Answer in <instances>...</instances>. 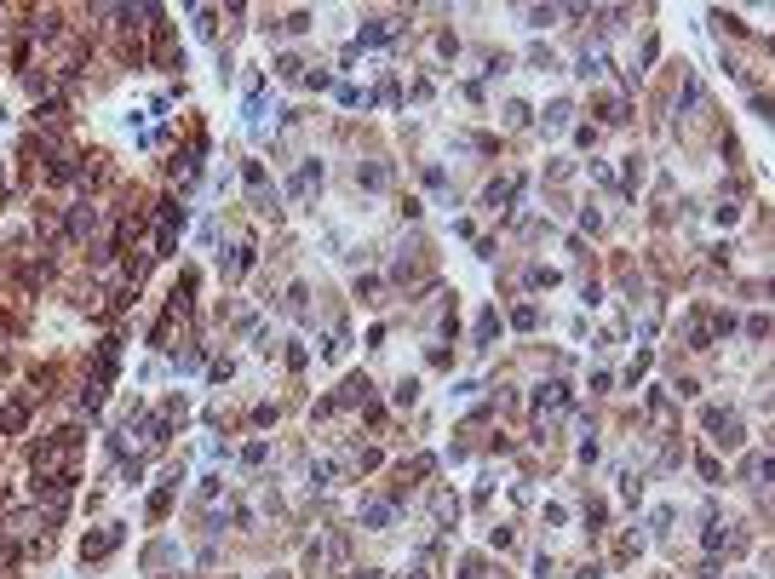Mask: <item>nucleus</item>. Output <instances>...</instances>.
Listing matches in <instances>:
<instances>
[{"label":"nucleus","mask_w":775,"mask_h":579,"mask_svg":"<svg viewBox=\"0 0 775 579\" xmlns=\"http://www.w3.org/2000/svg\"><path fill=\"white\" fill-rule=\"evenodd\" d=\"M701 425H707L712 436H723V448H741V425H735V413H729V408H707Z\"/></svg>","instance_id":"obj_1"},{"label":"nucleus","mask_w":775,"mask_h":579,"mask_svg":"<svg viewBox=\"0 0 775 579\" xmlns=\"http://www.w3.org/2000/svg\"><path fill=\"white\" fill-rule=\"evenodd\" d=\"M580 75H586V80H603V75H615V63L603 58L597 47H586V52H580Z\"/></svg>","instance_id":"obj_3"},{"label":"nucleus","mask_w":775,"mask_h":579,"mask_svg":"<svg viewBox=\"0 0 775 579\" xmlns=\"http://www.w3.org/2000/svg\"><path fill=\"white\" fill-rule=\"evenodd\" d=\"M505 121H511V126H523V121H529V104H517V98H511V104H505Z\"/></svg>","instance_id":"obj_11"},{"label":"nucleus","mask_w":775,"mask_h":579,"mask_svg":"<svg viewBox=\"0 0 775 579\" xmlns=\"http://www.w3.org/2000/svg\"><path fill=\"white\" fill-rule=\"evenodd\" d=\"M511 327H540V310L523 304V310H511Z\"/></svg>","instance_id":"obj_7"},{"label":"nucleus","mask_w":775,"mask_h":579,"mask_svg":"<svg viewBox=\"0 0 775 579\" xmlns=\"http://www.w3.org/2000/svg\"><path fill=\"white\" fill-rule=\"evenodd\" d=\"M104 551H115V528H109V533H92V540H86V556H104Z\"/></svg>","instance_id":"obj_5"},{"label":"nucleus","mask_w":775,"mask_h":579,"mask_svg":"<svg viewBox=\"0 0 775 579\" xmlns=\"http://www.w3.org/2000/svg\"><path fill=\"white\" fill-rule=\"evenodd\" d=\"M494 333H500V322H494V316H483V322H477V344H494Z\"/></svg>","instance_id":"obj_9"},{"label":"nucleus","mask_w":775,"mask_h":579,"mask_svg":"<svg viewBox=\"0 0 775 579\" xmlns=\"http://www.w3.org/2000/svg\"><path fill=\"white\" fill-rule=\"evenodd\" d=\"M385 178H391V172H385L379 161H368V166H362V184H368V190H385Z\"/></svg>","instance_id":"obj_6"},{"label":"nucleus","mask_w":775,"mask_h":579,"mask_svg":"<svg viewBox=\"0 0 775 579\" xmlns=\"http://www.w3.org/2000/svg\"><path fill=\"white\" fill-rule=\"evenodd\" d=\"M649 528L666 533V528H672V505H655V511H649Z\"/></svg>","instance_id":"obj_8"},{"label":"nucleus","mask_w":775,"mask_h":579,"mask_svg":"<svg viewBox=\"0 0 775 579\" xmlns=\"http://www.w3.org/2000/svg\"><path fill=\"white\" fill-rule=\"evenodd\" d=\"M362 522H368V528H385V522H391V505H373V499H368V505H362Z\"/></svg>","instance_id":"obj_4"},{"label":"nucleus","mask_w":775,"mask_h":579,"mask_svg":"<svg viewBox=\"0 0 775 579\" xmlns=\"http://www.w3.org/2000/svg\"><path fill=\"white\" fill-rule=\"evenodd\" d=\"M316 184H322V161H305V166H299V172L287 178V190H293V195H311Z\"/></svg>","instance_id":"obj_2"},{"label":"nucleus","mask_w":775,"mask_h":579,"mask_svg":"<svg viewBox=\"0 0 775 579\" xmlns=\"http://www.w3.org/2000/svg\"><path fill=\"white\" fill-rule=\"evenodd\" d=\"M546 121H551V126H563V121H569V98H557V104L546 109Z\"/></svg>","instance_id":"obj_10"}]
</instances>
